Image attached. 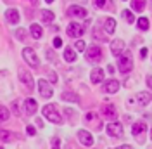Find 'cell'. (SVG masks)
Listing matches in <instances>:
<instances>
[{
    "label": "cell",
    "instance_id": "obj_1",
    "mask_svg": "<svg viewBox=\"0 0 152 149\" xmlns=\"http://www.w3.org/2000/svg\"><path fill=\"white\" fill-rule=\"evenodd\" d=\"M42 113H43V116H45L48 121H52V123H56V125H61V123H62V116H61V113L57 111V108L54 104H45V106L42 108Z\"/></svg>",
    "mask_w": 152,
    "mask_h": 149
},
{
    "label": "cell",
    "instance_id": "obj_2",
    "mask_svg": "<svg viewBox=\"0 0 152 149\" xmlns=\"http://www.w3.org/2000/svg\"><path fill=\"white\" fill-rule=\"evenodd\" d=\"M118 68H119L121 73H128L133 68V57H132V52L130 50H126V52H123L119 56V59H118Z\"/></svg>",
    "mask_w": 152,
    "mask_h": 149
},
{
    "label": "cell",
    "instance_id": "obj_3",
    "mask_svg": "<svg viewBox=\"0 0 152 149\" xmlns=\"http://www.w3.org/2000/svg\"><path fill=\"white\" fill-rule=\"evenodd\" d=\"M23 57H24V61H26L31 68H38V66H40V59H38L37 52H35L33 49L26 47V49L23 50Z\"/></svg>",
    "mask_w": 152,
    "mask_h": 149
},
{
    "label": "cell",
    "instance_id": "obj_4",
    "mask_svg": "<svg viewBox=\"0 0 152 149\" xmlns=\"http://www.w3.org/2000/svg\"><path fill=\"white\" fill-rule=\"evenodd\" d=\"M66 31H67V35H69L71 38H80L83 33H85V26L80 24V23H69Z\"/></svg>",
    "mask_w": 152,
    "mask_h": 149
},
{
    "label": "cell",
    "instance_id": "obj_5",
    "mask_svg": "<svg viewBox=\"0 0 152 149\" xmlns=\"http://www.w3.org/2000/svg\"><path fill=\"white\" fill-rule=\"evenodd\" d=\"M105 132L111 135V137H123V125L121 123H118V121H113V123H107V127H105Z\"/></svg>",
    "mask_w": 152,
    "mask_h": 149
},
{
    "label": "cell",
    "instance_id": "obj_6",
    "mask_svg": "<svg viewBox=\"0 0 152 149\" xmlns=\"http://www.w3.org/2000/svg\"><path fill=\"white\" fill-rule=\"evenodd\" d=\"M38 92L43 99H50L54 95V89L48 85L47 80H38Z\"/></svg>",
    "mask_w": 152,
    "mask_h": 149
},
{
    "label": "cell",
    "instance_id": "obj_7",
    "mask_svg": "<svg viewBox=\"0 0 152 149\" xmlns=\"http://www.w3.org/2000/svg\"><path fill=\"white\" fill-rule=\"evenodd\" d=\"M67 14L71 18H76V19H86V9L81 7V5H71L67 9Z\"/></svg>",
    "mask_w": 152,
    "mask_h": 149
},
{
    "label": "cell",
    "instance_id": "obj_8",
    "mask_svg": "<svg viewBox=\"0 0 152 149\" xmlns=\"http://www.w3.org/2000/svg\"><path fill=\"white\" fill-rule=\"evenodd\" d=\"M86 59H88V61H92V63L100 61V59H102V50H100V47H97V45L90 47V49L86 50Z\"/></svg>",
    "mask_w": 152,
    "mask_h": 149
},
{
    "label": "cell",
    "instance_id": "obj_9",
    "mask_svg": "<svg viewBox=\"0 0 152 149\" xmlns=\"http://www.w3.org/2000/svg\"><path fill=\"white\" fill-rule=\"evenodd\" d=\"M19 80H21V83L24 85L28 90H31V89L35 87V83H33V76H31L26 69H19Z\"/></svg>",
    "mask_w": 152,
    "mask_h": 149
},
{
    "label": "cell",
    "instance_id": "obj_10",
    "mask_svg": "<svg viewBox=\"0 0 152 149\" xmlns=\"http://www.w3.org/2000/svg\"><path fill=\"white\" fill-rule=\"evenodd\" d=\"M78 140L86 146V148H90V146H94V137H92V134L88 130H78Z\"/></svg>",
    "mask_w": 152,
    "mask_h": 149
},
{
    "label": "cell",
    "instance_id": "obj_11",
    "mask_svg": "<svg viewBox=\"0 0 152 149\" xmlns=\"http://www.w3.org/2000/svg\"><path fill=\"white\" fill-rule=\"evenodd\" d=\"M124 50V42L123 40H113L111 42V54L116 57H119L121 54H123Z\"/></svg>",
    "mask_w": 152,
    "mask_h": 149
},
{
    "label": "cell",
    "instance_id": "obj_12",
    "mask_svg": "<svg viewBox=\"0 0 152 149\" xmlns=\"http://www.w3.org/2000/svg\"><path fill=\"white\" fill-rule=\"evenodd\" d=\"M102 116L109 118V120H114V118H118V109L113 104H104L102 106Z\"/></svg>",
    "mask_w": 152,
    "mask_h": 149
},
{
    "label": "cell",
    "instance_id": "obj_13",
    "mask_svg": "<svg viewBox=\"0 0 152 149\" xmlns=\"http://www.w3.org/2000/svg\"><path fill=\"white\" fill-rule=\"evenodd\" d=\"M37 108H38V104L35 99H26L24 101V113L28 114V116H33L35 113H37Z\"/></svg>",
    "mask_w": 152,
    "mask_h": 149
},
{
    "label": "cell",
    "instance_id": "obj_14",
    "mask_svg": "<svg viewBox=\"0 0 152 149\" xmlns=\"http://www.w3.org/2000/svg\"><path fill=\"white\" fill-rule=\"evenodd\" d=\"M19 10L18 9H7V12H5V19H7V23H10V24H18L19 23Z\"/></svg>",
    "mask_w": 152,
    "mask_h": 149
},
{
    "label": "cell",
    "instance_id": "obj_15",
    "mask_svg": "<svg viewBox=\"0 0 152 149\" xmlns=\"http://www.w3.org/2000/svg\"><path fill=\"white\" fill-rule=\"evenodd\" d=\"M90 80H92L94 83L104 82V69H102V68H94L92 73H90Z\"/></svg>",
    "mask_w": 152,
    "mask_h": 149
},
{
    "label": "cell",
    "instance_id": "obj_16",
    "mask_svg": "<svg viewBox=\"0 0 152 149\" xmlns=\"http://www.w3.org/2000/svg\"><path fill=\"white\" fill-rule=\"evenodd\" d=\"M145 132H147V123H145V121H137V123H133L132 134L135 137H138L140 134H145Z\"/></svg>",
    "mask_w": 152,
    "mask_h": 149
},
{
    "label": "cell",
    "instance_id": "obj_17",
    "mask_svg": "<svg viewBox=\"0 0 152 149\" xmlns=\"http://www.w3.org/2000/svg\"><path fill=\"white\" fill-rule=\"evenodd\" d=\"M119 82L118 80H109V82H105L104 83V92H107V94H116L118 90H119Z\"/></svg>",
    "mask_w": 152,
    "mask_h": 149
},
{
    "label": "cell",
    "instance_id": "obj_18",
    "mask_svg": "<svg viewBox=\"0 0 152 149\" xmlns=\"http://www.w3.org/2000/svg\"><path fill=\"white\" fill-rule=\"evenodd\" d=\"M137 101H138L140 106H147L152 101V95L149 92H140V94H137Z\"/></svg>",
    "mask_w": 152,
    "mask_h": 149
},
{
    "label": "cell",
    "instance_id": "obj_19",
    "mask_svg": "<svg viewBox=\"0 0 152 149\" xmlns=\"http://www.w3.org/2000/svg\"><path fill=\"white\" fill-rule=\"evenodd\" d=\"M16 137H18V134H14V132L0 130V139H2V142H12Z\"/></svg>",
    "mask_w": 152,
    "mask_h": 149
},
{
    "label": "cell",
    "instance_id": "obj_20",
    "mask_svg": "<svg viewBox=\"0 0 152 149\" xmlns=\"http://www.w3.org/2000/svg\"><path fill=\"white\" fill-rule=\"evenodd\" d=\"M29 33H31V37L35 38V40H40L43 31H42V26H40V24L33 23V24H31V28H29Z\"/></svg>",
    "mask_w": 152,
    "mask_h": 149
},
{
    "label": "cell",
    "instance_id": "obj_21",
    "mask_svg": "<svg viewBox=\"0 0 152 149\" xmlns=\"http://www.w3.org/2000/svg\"><path fill=\"white\" fill-rule=\"evenodd\" d=\"M40 18H42L43 23H52L54 18H56V14H54L52 10H48V9H43L42 12H40Z\"/></svg>",
    "mask_w": 152,
    "mask_h": 149
},
{
    "label": "cell",
    "instance_id": "obj_22",
    "mask_svg": "<svg viewBox=\"0 0 152 149\" xmlns=\"http://www.w3.org/2000/svg\"><path fill=\"white\" fill-rule=\"evenodd\" d=\"M104 30L107 33H114V31H116V21H114L113 18H107L104 21Z\"/></svg>",
    "mask_w": 152,
    "mask_h": 149
},
{
    "label": "cell",
    "instance_id": "obj_23",
    "mask_svg": "<svg viewBox=\"0 0 152 149\" xmlns=\"http://www.w3.org/2000/svg\"><path fill=\"white\" fill-rule=\"evenodd\" d=\"M64 59H66L67 63H75L76 61V54L71 47H66V49H64Z\"/></svg>",
    "mask_w": 152,
    "mask_h": 149
},
{
    "label": "cell",
    "instance_id": "obj_24",
    "mask_svg": "<svg viewBox=\"0 0 152 149\" xmlns=\"http://www.w3.org/2000/svg\"><path fill=\"white\" fill-rule=\"evenodd\" d=\"M145 7V0H132V9L135 12H142Z\"/></svg>",
    "mask_w": 152,
    "mask_h": 149
},
{
    "label": "cell",
    "instance_id": "obj_25",
    "mask_svg": "<svg viewBox=\"0 0 152 149\" xmlns=\"http://www.w3.org/2000/svg\"><path fill=\"white\" fill-rule=\"evenodd\" d=\"M137 24H138V28L142 30V31H147V30L151 28V21H149L147 18H138Z\"/></svg>",
    "mask_w": 152,
    "mask_h": 149
},
{
    "label": "cell",
    "instance_id": "obj_26",
    "mask_svg": "<svg viewBox=\"0 0 152 149\" xmlns=\"http://www.w3.org/2000/svg\"><path fill=\"white\" fill-rule=\"evenodd\" d=\"M61 99H62V101H67V103H78V101H80L78 95H75L73 92H64L61 95Z\"/></svg>",
    "mask_w": 152,
    "mask_h": 149
},
{
    "label": "cell",
    "instance_id": "obj_27",
    "mask_svg": "<svg viewBox=\"0 0 152 149\" xmlns=\"http://www.w3.org/2000/svg\"><path fill=\"white\" fill-rule=\"evenodd\" d=\"M9 116H10L9 109H7L5 106H2V104H0V123H4V121H7V120H9Z\"/></svg>",
    "mask_w": 152,
    "mask_h": 149
},
{
    "label": "cell",
    "instance_id": "obj_28",
    "mask_svg": "<svg viewBox=\"0 0 152 149\" xmlns=\"http://www.w3.org/2000/svg\"><path fill=\"white\" fill-rule=\"evenodd\" d=\"M94 37H95V40H99V42H107V37H105L104 33L100 31V28H99V26L94 30Z\"/></svg>",
    "mask_w": 152,
    "mask_h": 149
},
{
    "label": "cell",
    "instance_id": "obj_29",
    "mask_svg": "<svg viewBox=\"0 0 152 149\" xmlns=\"http://www.w3.org/2000/svg\"><path fill=\"white\" fill-rule=\"evenodd\" d=\"M123 18H124V21H126V23H130V24H132V23H135V16H133L132 10L124 9L123 10Z\"/></svg>",
    "mask_w": 152,
    "mask_h": 149
},
{
    "label": "cell",
    "instance_id": "obj_30",
    "mask_svg": "<svg viewBox=\"0 0 152 149\" xmlns=\"http://www.w3.org/2000/svg\"><path fill=\"white\" fill-rule=\"evenodd\" d=\"M26 37H28V33H26V30H23V28L16 30V38H19L21 42H24V40H26Z\"/></svg>",
    "mask_w": 152,
    "mask_h": 149
},
{
    "label": "cell",
    "instance_id": "obj_31",
    "mask_svg": "<svg viewBox=\"0 0 152 149\" xmlns=\"http://www.w3.org/2000/svg\"><path fill=\"white\" fill-rule=\"evenodd\" d=\"M47 76H48V80H50V83H57V74L52 71V69H48L47 71Z\"/></svg>",
    "mask_w": 152,
    "mask_h": 149
},
{
    "label": "cell",
    "instance_id": "obj_32",
    "mask_svg": "<svg viewBox=\"0 0 152 149\" xmlns=\"http://www.w3.org/2000/svg\"><path fill=\"white\" fill-rule=\"evenodd\" d=\"M75 47H76V50H78V52H83V50H85V42H83V40H78Z\"/></svg>",
    "mask_w": 152,
    "mask_h": 149
},
{
    "label": "cell",
    "instance_id": "obj_33",
    "mask_svg": "<svg viewBox=\"0 0 152 149\" xmlns=\"http://www.w3.org/2000/svg\"><path fill=\"white\" fill-rule=\"evenodd\" d=\"M95 4H97V7H100V9H104L109 5V0H95Z\"/></svg>",
    "mask_w": 152,
    "mask_h": 149
},
{
    "label": "cell",
    "instance_id": "obj_34",
    "mask_svg": "<svg viewBox=\"0 0 152 149\" xmlns=\"http://www.w3.org/2000/svg\"><path fill=\"white\" fill-rule=\"evenodd\" d=\"M86 121H95V123H99L97 116H95V113H86Z\"/></svg>",
    "mask_w": 152,
    "mask_h": 149
},
{
    "label": "cell",
    "instance_id": "obj_35",
    "mask_svg": "<svg viewBox=\"0 0 152 149\" xmlns=\"http://www.w3.org/2000/svg\"><path fill=\"white\" fill-rule=\"evenodd\" d=\"M54 47H56V49H59V47H62V38H54Z\"/></svg>",
    "mask_w": 152,
    "mask_h": 149
},
{
    "label": "cell",
    "instance_id": "obj_36",
    "mask_svg": "<svg viewBox=\"0 0 152 149\" xmlns=\"http://www.w3.org/2000/svg\"><path fill=\"white\" fill-rule=\"evenodd\" d=\"M52 149H61V148H59V139H57V137L52 140Z\"/></svg>",
    "mask_w": 152,
    "mask_h": 149
},
{
    "label": "cell",
    "instance_id": "obj_37",
    "mask_svg": "<svg viewBox=\"0 0 152 149\" xmlns=\"http://www.w3.org/2000/svg\"><path fill=\"white\" fill-rule=\"evenodd\" d=\"M147 85H149V89H152V74H147Z\"/></svg>",
    "mask_w": 152,
    "mask_h": 149
},
{
    "label": "cell",
    "instance_id": "obj_38",
    "mask_svg": "<svg viewBox=\"0 0 152 149\" xmlns=\"http://www.w3.org/2000/svg\"><path fill=\"white\" fill-rule=\"evenodd\" d=\"M26 132H28L29 135H35V127H31V125H29L28 128H26Z\"/></svg>",
    "mask_w": 152,
    "mask_h": 149
},
{
    "label": "cell",
    "instance_id": "obj_39",
    "mask_svg": "<svg viewBox=\"0 0 152 149\" xmlns=\"http://www.w3.org/2000/svg\"><path fill=\"white\" fill-rule=\"evenodd\" d=\"M140 54H142V59H145V57H147V54H149L147 47H145V49H142V52H140Z\"/></svg>",
    "mask_w": 152,
    "mask_h": 149
},
{
    "label": "cell",
    "instance_id": "obj_40",
    "mask_svg": "<svg viewBox=\"0 0 152 149\" xmlns=\"http://www.w3.org/2000/svg\"><path fill=\"white\" fill-rule=\"evenodd\" d=\"M107 71H109V73H114V66L109 64V66H107Z\"/></svg>",
    "mask_w": 152,
    "mask_h": 149
},
{
    "label": "cell",
    "instance_id": "obj_41",
    "mask_svg": "<svg viewBox=\"0 0 152 149\" xmlns=\"http://www.w3.org/2000/svg\"><path fill=\"white\" fill-rule=\"evenodd\" d=\"M118 149H132L130 146H121V148H118Z\"/></svg>",
    "mask_w": 152,
    "mask_h": 149
},
{
    "label": "cell",
    "instance_id": "obj_42",
    "mask_svg": "<svg viewBox=\"0 0 152 149\" xmlns=\"http://www.w3.org/2000/svg\"><path fill=\"white\" fill-rule=\"evenodd\" d=\"M29 2H31V4H35V5L38 4V0H29Z\"/></svg>",
    "mask_w": 152,
    "mask_h": 149
},
{
    "label": "cell",
    "instance_id": "obj_43",
    "mask_svg": "<svg viewBox=\"0 0 152 149\" xmlns=\"http://www.w3.org/2000/svg\"><path fill=\"white\" fill-rule=\"evenodd\" d=\"M78 2H81V4H86V2H88V0H78Z\"/></svg>",
    "mask_w": 152,
    "mask_h": 149
},
{
    "label": "cell",
    "instance_id": "obj_44",
    "mask_svg": "<svg viewBox=\"0 0 152 149\" xmlns=\"http://www.w3.org/2000/svg\"><path fill=\"white\" fill-rule=\"evenodd\" d=\"M45 2H47V4H52V2H54V0H45Z\"/></svg>",
    "mask_w": 152,
    "mask_h": 149
},
{
    "label": "cell",
    "instance_id": "obj_45",
    "mask_svg": "<svg viewBox=\"0 0 152 149\" xmlns=\"http://www.w3.org/2000/svg\"><path fill=\"white\" fill-rule=\"evenodd\" d=\"M0 149H4V148H0Z\"/></svg>",
    "mask_w": 152,
    "mask_h": 149
}]
</instances>
